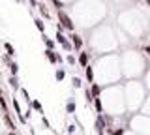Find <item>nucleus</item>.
Listing matches in <instances>:
<instances>
[{"label": "nucleus", "mask_w": 150, "mask_h": 135, "mask_svg": "<svg viewBox=\"0 0 150 135\" xmlns=\"http://www.w3.org/2000/svg\"><path fill=\"white\" fill-rule=\"evenodd\" d=\"M56 15H58V21H60V25L64 26V28H68V30H73L75 28V25H73V21H71V17L68 15L64 10H60V11H56Z\"/></svg>", "instance_id": "nucleus-1"}, {"label": "nucleus", "mask_w": 150, "mask_h": 135, "mask_svg": "<svg viewBox=\"0 0 150 135\" xmlns=\"http://www.w3.org/2000/svg\"><path fill=\"white\" fill-rule=\"evenodd\" d=\"M54 38H56V43H60V45H62V49H64V51H73L71 41L66 38L62 32H56V36H54Z\"/></svg>", "instance_id": "nucleus-2"}, {"label": "nucleus", "mask_w": 150, "mask_h": 135, "mask_svg": "<svg viewBox=\"0 0 150 135\" xmlns=\"http://www.w3.org/2000/svg\"><path fill=\"white\" fill-rule=\"evenodd\" d=\"M69 41H71V45H73V51H81L83 49V38L79 34L71 32V34H69Z\"/></svg>", "instance_id": "nucleus-3"}, {"label": "nucleus", "mask_w": 150, "mask_h": 135, "mask_svg": "<svg viewBox=\"0 0 150 135\" xmlns=\"http://www.w3.org/2000/svg\"><path fill=\"white\" fill-rule=\"evenodd\" d=\"M75 109H77V101H75V98H69L68 103H66V113L73 115V113H75Z\"/></svg>", "instance_id": "nucleus-4"}, {"label": "nucleus", "mask_w": 150, "mask_h": 135, "mask_svg": "<svg viewBox=\"0 0 150 135\" xmlns=\"http://www.w3.org/2000/svg\"><path fill=\"white\" fill-rule=\"evenodd\" d=\"M4 124L8 126V129H9V131H15V129H17L15 122H13V120H11V116H9L8 113H4Z\"/></svg>", "instance_id": "nucleus-5"}, {"label": "nucleus", "mask_w": 150, "mask_h": 135, "mask_svg": "<svg viewBox=\"0 0 150 135\" xmlns=\"http://www.w3.org/2000/svg\"><path fill=\"white\" fill-rule=\"evenodd\" d=\"M101 88H103V86H100V85H94V83H92V85H90V94H92L94 98H100V94H101Z\"/></svg>", "instance_id": "nucleus-6"}, {"label": "nucleus", "mask_w": 150, "mask_h": 135, "mask_svg": "<svg viewBox=\"0 0 150 135\" xmlns=\"http://www.w3.org/2000/svg\"><path fill=\"white\" fill-rule=\"evenodd\" d=\"M79 64H81L83 68H86V66H88V53L81 51V54H79Z\"/></svg>", "instance_id": "nucleus-7"}, {"label": "nucleus", "mask_w": 150, "mask_h": 135, "mask_svg": "<svg viewBox=\"0 0 150 135\" xmlns=\"http://www.w3.org/2000/svg\"><path fill=\"white\" fill-rule=\"evenodd\" d=\"M34 25H36V28L40 30V32H43V34H45V23H43V19L36 17V19H34Z\"/></svg>", "instance_id": "nucleus-8"}, {"label": "nucleus", "mask_w": 150, "mask_h": 135, "mask_svg": "<svg viewBox=\"0 0 150 135\" xmlns=\"http://www.w3.org/2000/svg\"><path fill=\"white\" fill-rule=\"evenodd\" d=\"M94 107H96L98 115H101V113H103V103H101L100 98H94Z\"/></svg>", "instance_id": "nucleus-9"}, {"label": "nucleus", "mask_w": 150, "mask_h": 135, "mask_svg": "<svg viewBox=\"0 0 150 135\" xmlns=\"http://www.w3.org/2000/svg\"><path fill=\"white\" fill-rule=\"evenodd\" d=\"M84 71H86V79H88V83L92 85V83H94V69H92L90 66H86V68H84Z\"/></svg>", "instance_id": "nucleus-10"}, {"label": "nucleus", "mask_w": 150, "mask_h": 135, "mask_svg": "<svg viewBox=\"0 0 150 135\" xmlns=\"http://www.w3.org/2000/svg\"><path fill=\"white\" fill-rule=\"evenodd\" d=\"M9 86L15 88V90L19 88V79H17V75H11V77H9Z\"/></svg>", "instance_id": "nucleus-11"}, {"label": "nucleus", "mask_w": 150, "mask_h": 135, "mask_svg": "<svg viewBox=\"0 0 150 135\" xmlns=\"http://www.w3.org/2000/svg\"><path fill=\"white\" fill-rule=\"evenodd\" d=\"M30 107H32V109H36L38 113H43V109H41V103H40V101H38V100L30 101Z\"/></svg>", "instance_id": "nucleus-12"}, {"label": "nucleus", "mask_w": 150, "mask_h": 135, "mask_svg": "<svg viewBox=\"0 0 150 135\" xmlns=\"http://www.w3.org/2000/svg\"><path fill=\"white\" fill-rule=\"evenodd\" d=\"M43 43H45V47H47V49H51V51H53V47H54V41H53V40H49L45 34H43Z\"/></svg>", "instance_id": "nucleus-13"}, {"label": "nucleus", "mask_w": 150, "mask_h": 135, "mask_svg": "<svg viewBox=\"0 0 150 135\" xmlns=\"http://www.w3.org/2000/svg\"><path fill=\"white\" fill-rule=\"evenodd\" d=\"M38 8H40V13L45 17V19H49V11H47V8H45V4H38Z\"/></svg>", "instance_id": "nucleus-14"}, {"label": "nucleus", "mask_w": 150, "mask_h": 135, "mask_svg": "<svg viewBox=\"0 0 150 135\" xmlns=\"http://www.w3.org/2000/svg\"><path fill=\"white\" fill-rule=\"evenodd\" d=\"M54 77H56V81H62V79L66 77V71H64V69H56V71H54Z\"/></svg>", "instance_id": "nucleus-15"}, {"label": "nucleus", "mask_w": 150, "mask_h": 135, "mask_svg": "<svg viewBox=\"0 0 150 135\" xmlns=\"http://www.w3.org/2000/svg\"><path fill=\"white\" fill-rule=\"evenodd\" d=\"M4 47H6V51H8V57H13V54H15V49H13L11 43H4Z\"/></svg>", "instance_id": "nucleus-16"}, {"label": "nucleus", "mask_w": 150, "mask_h": 135, "mask_svg": "<svg viewBox=\"0 0 150 135\" xmlns=\"http://www.w3.org/2000/svg\"><path fill=\"white\" fill-rule=\"evenodd\" d=\"M84 96H86V103H92L94 101V96L90 94V88H84Z\"/></svg>", "instance_id": "nucleus-17"}, {"label": "nucleus", "mask_w": 150, "mask_h": 135, "mask_svg": "<svg viewBox=\"0 0 150 135\" xmlns=\"http://www.w3.org/2000/svg\"><path fill=\"white\" fill-rule=\"evenodd\" d=\"M126 133V128H115L109 135H124Z\"/></svg>", "instance_id": "nucleus-18"}, {"label": "nucleus", "mask_w": 150, "mask_h": 135, "mask_svg": "<svg viewBox=\"0 0 150 135\" xmlns=\"http://www.w3.org/2000/svg\"><path fill=\"white\" fill-rule=\"evenodd\" d=\"M9 71H11V75H17V71H19L17 62H11V64H9Z\"/></svg>", "instance_id": "nucleus-19"}, {"label": "nucleus", "mask_w": 150, "mask_h": 135, "mask_svg": "<svg viewBox=\"0 0 150 135\" xmlns=\"http://www.w3.org/2000/svg\"><path fill=\"white\" fill-rule=\"evenodd\" d=\"M71 85H73L75 88H81V85H83V81H81V79H79V77H73V79H71Z\"/></svg>", "instance_id": "nucleus-20"}, {"label": "nucleus", "mask_w": 150, "mask_h": 135, "mask_svg": "<svg viewBox=\"0 0 150 135\" xmlns=\"http://www.w3.org/2000/svg\"><path fill=\"white\" fill-rule=\"evenodd\" d=\"M66 62H68L69 66H75V57L73 54H68V57H66Z\"/></svg>", "instance_id": "nucleus-21"}, {"label": "nucleus", "mask_w": 150, "mask_h": 135, "mask_svg": "<svg viewBox=\"0 0 150 135\" xmlns=\"http://www.w3.org/2000/svg\"><path fill=\"white\" fill-rule=\"evenodd\" d=\"M41 124H43V128H45V129H51V122L45 118V116H41Z\"/></svg>", "instance_id": "nucleus-22"}, {"label": "nucleus", "mask_w": 150, "mask_h": 135, "mask_svg": "<svg viewBox=\"0 0 150 135\" xmlns=\"http://www.w3.org/2000/svg\"><path fill=\"white\" fill-rule=\"evenodd\" d=\"M53 4H54V6H56V10H62V8H64V2H62V0H53Z\"/></svg>", "instance_id": "nucleus-23"}, {"label": "nucleus", "mask_w": 150, "mask_h": 135, "mask_svg": "<svg viewBox=\"0 0 150 135\" xmlns=\"http://www.w3.org/2000/svg\"><path fill=\"white\" fill-rule=\"evenodd\" d=\"M0 107L4 109V113H6V109H8V105H6V100H4L2 96H0Z\"/></svg>", "instance_id": "nucleus-24"}, {"label": "nucleus", "mask_w": 150, "mask_h": 135, "mask_svg": "<svg viewBox=\"0 0 150 135\" xmlns=\"http://www.w3.org/2000/svg\"><path fill=\"white\" fill-rule=\"evenodd\" d=\"M73 131H75V124H69V126H68V133L73 135Z\"/></svg>", "instance_id": "nucleus-25"}, {"label": "nucleus", "mask_w": 150, "mask_h": 135, "mask_svg": "<svg viewBox=\"0 0 150 135\" xmlns=\"http://www.w3.org/2000/svg\"><path fill=\"white\" fill-rule=\"evenodd\" d=\"M28 2H30V6H32V8H36V6H38V0H28Z\"/></svg>", "instance_id": "nucleus-26"}, {"label": "nucleus", "mask_w": 150, "mask_h": 135, "mask_svg": "<svg viewBox=\"0 0 150 135\" xmlns=\"http://www.w3.org/2000/svg\"><path fill=\"white\" fill-rule=\"evenodd\" d=\"M144 53H146V54H150V45H148V47H144Z\"/></svg>", "instance_id": "nucleus-27"}, {"label": "nucleus", "mask_w": 150, "mask_h": 135, "mask_svg": "<svg viewBox=\"0 0 150 135\" xmlns=\"http://www.w3.org/2000/svg\"><path fill=\"white\" fill-rule=\"evenodd\" d=\"M8 135H17V131H9V133H8Z\"/></svg>", "instance_id": "nucleus-28"}, {"label": "nucleus", "mask_w": 150, "mask_h": 135, "mask_svg": "<svg viewBox=\"0 0 150 135\" xmlns=\"http://www.w3.org/2000/svg\"><path fill=\"white\" fill-rule=\"evenodd\" d=\"M0 96H2V88H0Z\"/></svg>", "instance_id": "nucleus-29"}]
</instances>
